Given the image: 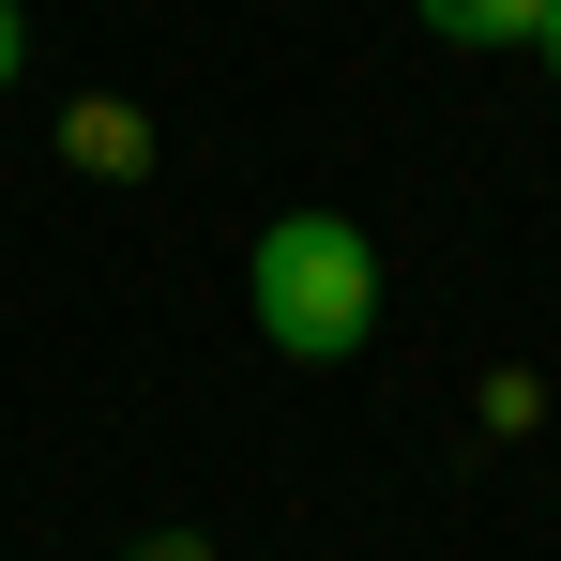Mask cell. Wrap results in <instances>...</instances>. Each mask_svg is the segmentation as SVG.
I'll list each match as a JSON object with an SVG mask.
<instances>
[{
	"mask_svg": "<svg viewBox=\"0 0 561 561\" xmlns=\"http://www.w3.org/2000/svg\"><path fill=\"white\" fill-rule=\"evenodd\" d=\"M243 304H259V334L288 365H350L379 334V243L350 213H274L259 259H243Z\"/></svg>",
	"mask_w": 561,
	"mask_h": 561,
	"instance_id": "obj_1",
	"label": "cell"
},
{
	"mask_svg": "<svg viewBox=\"0 0 561 561\" xmlns=\"http://www.w3.org/2000/svg\"><path fill=\"white\" fill-rule=\"evenodd\" d=\"M410 15H425L440 46H547L561 0H410Z\"/></svg>",
	"mask_w": 561,
	"mask_h": 561,
	"instance_id": "obj_2",
	"label": "cell"
},
{
	"mask_svg": "<svg viewBox=\"0 0 561 561\" xmlns=\"http://www.w3.org/2000/svg\"><path fill=\"white\" fill-rule=\"evenodd\" d=\"M15 61H31V15H15V0H0V92H15Z\"/></svg>",
	"mask_w": 561,
	"mask_h": 561,
	"instance_id": "obj_3",
	"label": "cell"
},
{
	"mask_svg": "<svg viewBox=\"0 0 561 561\" xmlns=\"http://www.w3.org/2000/svg\"><path fill=\"white\" fill-rule=\"evenodd\" d=\"M137 561H197V547H183V531H168V547H137Z\"/></svg>",
	"mask_w": 561,
	"mask_h": 561,
	"instance_id": "obj_4",
	"label": "cell"
},
{
	"mask_svg": "<svg viewBox=\"0 0 561 561\" xmlns=\"http://www.w3.org/2000/svg\"><path fill=\"white\" fill-rule=\"evenodd\" d=\"M547 77H561V15H547Z\"/></svg>",
	"mask_w": 561,
	"mask_h": 561,
	"instance_id": "obj_5",
	"label": "cell"
}]
</instances>
